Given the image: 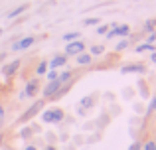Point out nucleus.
<instances>
[{"instance_id": "f257e3e1", "label": "nucleus", "mask_w": 156, "mask_h": 150, "mask_svg": "<svg viewBox=\"0 0 156 150\" xmlns=\"http://www.w3.org/2000/svg\"><path fill=\"white\" fill-rule=\"evenodd\" d=\"M44 105H46V99H38V101H36V103L32 105L30 109H28L26 113H24L22 117H20V123H26V120L34 119V117H36V115H38V113H40V109H42Z\"/></svg>"}, {"instance_id": "f03ea898", "label": "nucleus", "mask_w": 156, "mask_h": 150, "mask_svg": "<svg viewBox=\"0 0 156 150\" xmlns=\"http://www.w3.org/2000/svg\"><path fill=\"white\" fill-rule=\"evenodd\" d=\"M129 34H130V26L129 24H117L115 30H109L105 36H107V40H111V38H126Z\"/></svg>"}, {"instance_id": "7ed1b4c3", "label": "nucleus", "mask_w": 156, "mask_h": 150, "mask_svg": "<svg viewBox=\"0 0 156 150\" xmlns=\"http://www.w3.org/2000/svg\"><path fill=\"white\" fill-rule=\"evenodd\" d=\"M61 119H63V111H61V109H50V111L42 113L44 123H59Z\"/></svg>"}, {"instance_id": "20e7f679", "label": "nucleus", "mask_w": 156, "mask_h": 150, "mask_svg": "<svg viewBox=\"0 0 156 150\" xmlns=\"http://www.w3.org/2000/svg\"><path fill=\"white\" fill-rule=\"evenodd\" d=\"M85 51V44L81 40H73V42H67L65 46V55H77Z\"/></svg>"}, {"instance_id": "39448f33", "label": "nucleus", "mask_w": 156, "mask_h": 150, "mask_svg": "<svg viewBox=\"0 0 156 150\" xmlns=\"http://www.w3.org/2000/svg\"><path fill=\"white\" fill-rule=\"evenodd\" d=\"M34 42H36L34 36H26V38H22V40H18V42L12 44V51H22V50H28L30 46H34Z\"/></svg>"}, {"instance_id": "423d86ee", "label": "nucleus", "mask_w": 156, "mask_h": 150, "mask_svg": "<svg viewBox=\"0 0 156 150\" xmlns=\"http://www.w3.org/2000/svg\"><path fill=\"white\" fill-rule=\"evenodd\" d=\"M59 87H61V83H59V79H57V77L53 81H48V85L44 87V99H51V97L59 91Z\"/></svg>"}, {"instance_id": "0eeeda50", "label": "nucleus", "mask_w": 156, "mask_h": 150, "mask_svg": "<svg viewBox=\"0 0 156 150\" xmlns=\"http://www.w3.org/2000/svg\"><path fill=\"white\" fill-rule=\"evenodd\" d=\"M18 67H20V59H14L12 63H8V65H4V67H2V75H4V77L14 75L16 71H18Z\"/></svg>"}, {"instance_id": "6e6552de", "label": "nucleus", "mask_w": 156, "mask_h": 150, "mask_svg": "<svg viewBox=\"0 0 156 150\" xmlns=\"http://www.w3.org/2000/svg\"><path fill=\"white\" fill-rule=\"evenodd\" d=\"M65 63H67V55L63 54V55H55V58L48 63V67H50V69H57V67H63Z\"/></svg>"}, {"instance_id": "1a4fd4ad", "label": "nucleus", "mask_w": 156, "mask_h": 150, "mask_svg": "<svg viewBox=\"0 0 156 150\" xmlns=\"http://www.w3.org/2000/svg\"><path fill=\"white\" fill-rule=\"evenodd\" d=\"M146 67L142 63H136V65H125L121 67V73H144Z\"/></svg>"}, {"instance_id": "9d476101", "label": "nucleus", "mask_w": 156, "mask_h": 150, "mask_svg": "<svg viewBox=\"0 0 156 150\" xmlns=\"http://www.w3.org/2000/svg\"><path fill=\"white\" fill-rule=\"evenodd\" d=\"M38 85H40L38 79H30V81L26 83V95H28V97H34L36 93H38Z\"/></svg>"}, {"instance_id": "9b49d317", "label": "nucleus", "mask_w": 156, "mask_h": 150, "mask_svg": "<svg viewBox=\"0 0 156 150\" xmlns=\"http://www.w3.org/2000/svg\"><path fill=\"white\" fill-rule=\"evenodd\" d=\"M75 61H77V65H89L91 63V54H77L75 55Z\"/></svg>"}, {"instance_id": "f8f14e48", "label": "nucleus", "mask_w": 156, "mask_h": 150, "mask_svg": "<svg viewBox=\"0 0 156 150\" xmlns=\"http://www.w3.org/2000/svg\"><path fill=\"white\" fill-rule=\"evenodd\" d=\"M26 10H28V4H20V6H16L14 10H10V12H8L6 16H8V18L12 20V18H16V16H20L22 12H26Z\"/></svg>"}, {"instance_id": "ddd939ff", "label": "nucleus", "mask_w": 156, "mask_h": 150, "mask_svg": "<svg viewBox=\"0 0 156 150\" xmlns=\"http://www.w3.org/2000/svg\"><path fill=\"white\" fill-rule=\"evenodd\" d=\"M134 51H136V54H144V51H150V54H152V51H156V46H152V44H142V46H136L134 47Z\"/></svg>"}, {"instance_id": "4468645a", "label": "nucleus", "mask_w": 156, "mask_h": 150, "mask_svg": "<svg viewBox=\"0 0 156 150\" xmlns=\"http://www.w3.org/2000/svg\"><path fill=\"white\" fill-rule=\"evenodd\" d=\"M48 69H50V67H48V61H40L38 67H36V73H38V75H46Z\"/></svg>"}, {"instance_id": "2eb2a0df", "label": "nucleus", "mask_w": 156, "mask_h": 150, "mask_svg": "<svg viewBox=\"0 0 156 150\" xmlns=\"http://www.w3.org/2000/svg\"><path fill=\"white\" fill-rule=\"evenodd\" d=\"M71 71H63V73H59V77H57V79H59V83L63 85V83H69V81H71Z\"/></svg>"}, {"instance_id": "dca6fc26", "label": "nucleus", "mask_w": 156, "mask_h": 150, "mask_svg": "<svg viewBox=\"0 0 156 150\" xmlns=\"http://www.w3.org/2000/svg\"><path fill=\"white\" fill-rule=\"evenodd\" d=\"M154 28H156V20L150 18V20H146V22H144V30L148 32V34H152V32H154Z\"/></svg>"}, {"instance_id": "f3484780", "label": "nucleus", "mask_w": 156, "mask_h": 150, "mask_svg": "<svg viewBox=\"0 0 156 150\" xmlns=\"http://www.w3.org/2000/svg\"><path fill=\"white\" fill-rule=\"evenodd\" d=\"M79 32H69V34H65L63 36V40H65V42H73V40H79Z\"/></svg>"}, {"instance_id": "a211bd4d", "label": "nucleus", "mask_w": 156, "mask_h": 150, "mask_svg": "<svg viewBox=\"0 0 156 150\" xmlns=\"http://www.w3.org/2000/svg\"><path fill=\"white\" fill-rule=\"evenodd\" d=\"M105 51V46H91V51H89V54L91 55H101Z\"/></svg>"}, {"instance_id": "6ab92c4d", "label": "nucleus", "mask_w": 156, "mask_h": 150, "mask_svg": "<svg viewBox=\"0 0 156 150\" xmlns=\"http://www.w3.org/2000/svg\"><path fill=\"white\" fill-rule=\"evenodd\" d=\"M154 111H156V93H154L152 101H150V105H148V111H146V115H152Z\"/></svg>"}, {"instance_id": "aec40b11", "label": "nucleus", "mask_w": 156, "mask_h": 150, "mask_svg": "<svg viewBox=\"0 0 156 150\" xmlns=\"http://www.w3.org/2000/svg\"><path fill=\"white\" fill-rule=\"evenodd\" d=\"M126 46H129V42H126V40H121V42L115 46V50H117V51H122V50H126Z\"/></svg>"}, {"instance_id": "412c9836", "label": "nucleus", "mask_w": 156, "mask_h": 150, "mask_svg": "<svg viewBox=\"0 0 156 150\" xmlns=\"http://www.w3.org/2000/svg\"><path fill=\"white\" fill-rule=\"evenodd\" d=\"M140 148H142V142H140V140H134V142L129 146V150H140Z\"/></svg>"}, {"instance_id": "4be33fe9", "label": "nucleus", "mask_w": 156, "mask_h": 150, "mask_svg": "<svg viewBox=\"0 0 156 150\" xmlns=\"http://www.w3.org/2000/svg\"><path fill=\"white\" fill-rule=\"evenodd\" d=\"M97 22H99L97 18H85V20H83V24H85V26H95Z\"/></svg>"}, {"instance_id": "5701e85b", "label": "nucleus", "mask_w": 156, "mask_h": 150, "mask_svg": "<svg viewBox=\"0 0 156 150\" xmlns=\"http://www.w3.org/2000/svg\"><path fill=\"white\" fill-rule=\"evenodd\" d=\"M55 77H57V71H55V69H51V71H48L46 79H48V81H53V79H55Z\"/></svg>"}, {"instance_id": "b1692460", "label": "nucleus", "mask_w": 156, "mask_h": 150, "mask_svg": "<svg viewBox=\"0 0 156 150\" xmlns=\"http://www.w3.org/2000/svg\"><path fill=\"white\" fill-rule=\"evenodd\" d=\"M154 146H156V140H148L142 148H144V150H154Z\"/></svg>"}, {"instance_id": "393cba45", "label": "nucleus", "mask_w": 156, "mask_h": 150, "mask_svg": "<svg viewBox=\"0 0 156 150\" xmlns=\"http://www.w3.org/2000/svg\"><path fill=\"white\" fill-rule=\"evenodd\" d=\"M107 32H109V26H99L97 28V34H101V36H105Z\"/></svg>"}, {"instance_id": "a878e982", "label": "nucleus", "mask_w": 156, "mask_h": 150, "mask_svg": "<svg viewBox=\"0 0 156 150\" xmlns=\"http://www.w3.org/2000/svg\"><path fill=\"white\" fill-rule=\"evenodd\" d=\"M2 123H4V107L0 105V128H2Z\"/></svg>"}, {"instance_id": "bb28decb", "label": "nucleus", "mask_w": 156, "mask_h": 150, "mask_svg": "<svg viewBox=\"0 0 156 150\" xmlns=\"http://www.w3.org/2000/svg\"><path fill=\"white\" fill-rule=\"evenodd\" d=\"M154 42H156V34H154V32H152V34L148 36V44H154Z\"/></svg>"}, {"instance_id": "cd10ccee", "label": "nucleus", "mask_w": 156, "mask_h": 150, "mask_svg": "<svg viewBox=\"0 0 156 150\" xmlns=\"http://www.w3.org/2000/svg\"><path fill=\"white\" fill-rule=\"evenodd\" d=\"M30 134H32L30 128H24V131H22V136H24V138H26V136H30Z\"/></svg>"}, {"instance_id": "c85d7f7f", "label": "nucleus", "mask_w": 156, "mask_h": 150, "mask_svg": "<svg viewBox=\"0 0 156 150\" xmlns=\"http://www.w3.org/2000/svg\"><path fill=\"white\" fill-rule=\"evenodd\" d=\"M89 103H93V99H91V97H85V99H83V105H89Z\"/></svg>"}, {"instance_id": "c756f323", "label": "nucleus", "mask_w": 156, "mask_h": 150, "mask_svg": "<svg viewBox=\"0 0 156 150\" xmlns=\"http://www.w3.org/2000/svg\"><path fill=\"white\" fill-rule=\"evenodd\" d=\"M150 61H154V63H156V51H152V55H150Z\"/></svg>"}, {"instance_id": "7c9ffc66", "label": "nucleus", "mask_w": 156, "mask_h": 150, "mask_svg": "<svg viewBox=\"0 0 156 150\" xmlns=\"http://www.w3.org/2000/svg\"><path fill=\"white\" fill-rule=\"evenodd\" d=\"M24 150H36V146H32V144H30V146H26Z\"/></svg>"}, {"instance_id": "2f4dec72", "label": "nucleus", "mask_w": 156, "mask_h": 150, "mask_svg": "<svg viewBox=\"0 0 156 150\" xmlns=\"http://www.w3.org/2000/svg\"><path fill=\"white\" fill-rule=\"evenodd\" d=\"M44 150H55V146H46Z\"/></svg>"}, {"instance_id": "473e14b6", "label": "nucleus", "mask_w": 156, "mask_h": 150, "mask_svg": "<svg viewBox=\"0 0 156 150\" xmlns=\"http://www.w3.org/2000/svg\"><path fill=\"white\" fill-rule=\"evenodd\" d=\"M0 144H2V134H0Z\"/></svg>"}, {"instance_id": "72a5a7b5", "label": "nucleus", "mask_w": 156, "mask_h": 150, "mask_svg": "<svg viewBox=\"0 0 156 150\" xmlns=\"http://www.w3.org/2000/svg\"><path fill=\"white\" fill-rule=\"evenodd\" d=\"M0 36H2V28H0Z\"/></svg>"}, {"instance_id": "f704fd0d", "label": "nucleus", "mask_w": 156, "mask_h": 150, "mask_svg": "<svg viewBox=\"0 0 156 150\" xmlns=\"http://www.w3.org/2000/svg\"><path fill=\"white\" fill-rule=\"evenodd\" d=\"M154 150H156V146H154Z\"/></svg>"}]
</instances>
